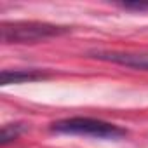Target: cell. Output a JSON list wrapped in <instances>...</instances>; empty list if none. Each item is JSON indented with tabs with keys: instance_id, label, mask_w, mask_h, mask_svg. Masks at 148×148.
<instances>
[{
	"instance_id": "obj_1",
	"label": "cell",
	"mask_w": 148,
	"mask_h": 148,
	"mask_svg": "<svg viewBox=\"0 0 148 148\" xmlns=\"http://www.w3.org/2000/svg\"><path fill=\"white\" fill-rule=\"evenodd\" d=\"M70 26L40 23V21H11L2 23L0 38L4 44H37L47 38L63 37L70 33Z\"/></svg>"
},
{
	"instance_id": "obj_2",
	"label": "cell",
	"mask_w": 148,
	"mask_h": 148,
	"mask_svg": "<svg viewBox=\"0 0 148 148\" xmlns=\"http://www.w3.org/2000/svg\"><path fill=\"white\" fill-rule=\"evenodd\" d=\"M52 132L58 134H71V136H89L98 139H119L127 134L125 129L91 117H71L58 120L51 125Z\"/></svg>"
},
{
	"instance_id": "obj_3",
	"label": "cell",
	"mask_w": 148,
	"mask_h": 148,
	"mask_svg": "<svg viewBox=\"0 0 148 148\" xmlns=\"http://www.w3.org/2000/svg\"><path fill=\"white\" fill-rule=\"evenodd\" d=\"M96 59L101 61H110L131 68H139V70H148V54H129V52H94L92 54Z\"/></svg>"
},
{
	"instance_id": "obj_4",
	"label": "cell",
	"mask_w": 148,
	"mask_h": 148,
	"mask_svg": "<svg viewBox=\"0 0 148 148\" xmlns=\"http://www.w3.org/2000/svg\"><path fill=\"white\" fill-rule=\"evenodd\" d=\"M49 75L40 70H4L0 73V82L2 86L9 84H23V82H35V80H44Z\"/></svg>"
},
{
	"instance_id": "obj_5",
	"label": "cell",
	"mask_w": 148,
	"mask_h": 148,
	"mask_svg": "<svg viewBox=\"0 0 148 148\" xmlns=\"http://www.w3.org/2000/svg\"><path fill=\"white\" fill-rule=\"evenodd\" d=\"M21 131H23V127L19 124H5L2 127V134H0V143L5 146L7 143H11L12 139H16L21 134Z\"/></svg>"
}]
</instances>
